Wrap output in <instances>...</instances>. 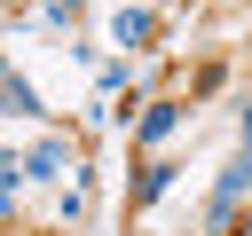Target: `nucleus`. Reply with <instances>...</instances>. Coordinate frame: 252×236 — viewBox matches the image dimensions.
Returning a JSON list of instances; mask_svg holds the SVG:
<instances>
[{"instance_id":"2","label":"nucleus","mask_w":252,"mask_h":236,"mask_svg":"<svg viewBox=\"0 0 252 236\" xmlns=\"http://www.w3.org/2000/svg\"><path fill=\"white\" fill-rule=\"evenodd\" d=\"M110 39H118V47H150V39H158V16H142V8H118Z\"/></svg>"},{"instance_id":"4","label":"nucleus","mask_w":252,"mask_h":236,"mask_svg":"<svg viewBox=\"0 0 252 236\" xmlns=\"http://www.w3.org/2000/svg\"><path fill=\"white\" fill-rule=\"evenodd\" d=\"M173 118H181L173 102H150V110H142V142H165V134H173Z\"/></svg>"},{"instance_id":"1","label":"nucleus","mask_w":252,"mask_h":236,"mask_svg":"<svg viewBox=\"0 0 252 236\" xmlns=\"http://www.w3.org/2000/svg\"><path fill=\"white\" fill-rule=\"evenodd\" d=\"M244 189H252V149H244V157H228V173H220V189H213V205H205V236H228V220H236Z\"/></svg>"},{"instance_id":"5","label":"nucleus","mask_w":252,"mask_h":236,"mask_svg":"<svg viewBox=\"0 0 252 236\" xmlns=\"http://www.w3.org/2000/svg\"><path fill=\"white\" fill-rule=\"evenodd\" d=\"M244 149H252V102H244Z\"/></svg>"},{"instance_id":"3","label":"nucleus","mask_w":252,"mask_h":236,"mask_svg":"<svg viewBox=\"0 0 252 236\" xmlns=\"http://www.w3.org/2000/svg\"><path fill=\"white\" fill-rule=\"evenodd\" d=\"M24 173H32V181H63V142L47 134V142H39L32 157H24Z\"/></svg>"}]
</instances>
